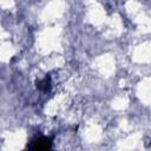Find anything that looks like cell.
<instances>
[{"label":"cell","instance_id":"cell-1","mask_svg":"<svg viewBox=\"0 0 151 151\" xmlns=\"http://www.w3.org/2000/svg\"><path fill=\"white\" fill-rule=\"evenodd\" d=\"M28 147L32 150H50L52 147V138L39 137V138L34 139Z\"/></svg>","mask_w":151,"mask_h":151},{"label":"cell","instance_id":"cell-2","mask_svg":"<svg viewBox=\"0 0 151 151\" xmlns=\"http://www.w3.org/2000/svg\"><path fill=\"white\" fill-rule=\"evenodd\" d=\"M37 88L40 90L41 92H48L51 90V78L50 76H46L42 80L37 83Z\"/></svg>","mask_w":151,"mask_h":151}]
</instances>
